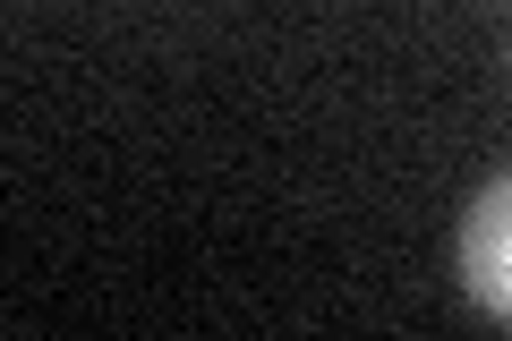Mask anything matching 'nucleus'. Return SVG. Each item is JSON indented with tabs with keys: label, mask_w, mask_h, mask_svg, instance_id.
Here are the masks:
<instances>
[{
	"label": "nucleus",
	"mask_w": 512,
	"mask_h": 341,
	"mask_svg": "<svg viewBox=\"0 0 512 341\" xmlns=\"http://www.w3.org/2000/svg\"><path fill=\"white\" fill-rule=\"evenodd\" d=\"M453 273H461V290H470L495 324H512V162L470 197L461 239H453Z\"/></svg>",
	"instance_id": "nucleus-1"
},
{
	"label": "nucleus",
	"mask_w": 512,
	"mask_h": 341,
	"mask_svg": "<svg viewBox=\"0 0 512 341\" xmlns=\"http://www.w3.org/2000/svg\"><path fill=\"white\" fill-rule=\"evenodd\" d=\"M504 69H512V43H504Z\"/></svg>",
	"instance_id": "nucleus-2"
}]
</instances>
